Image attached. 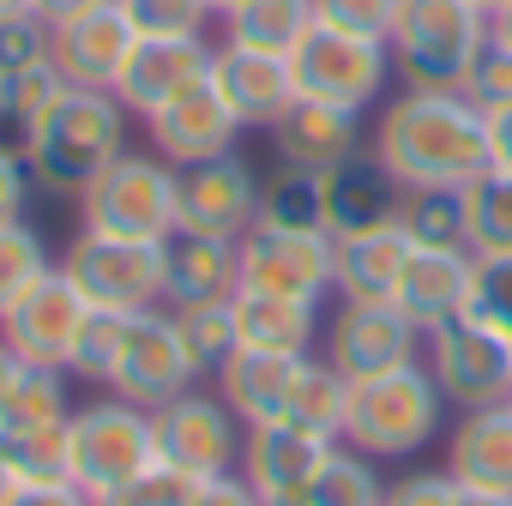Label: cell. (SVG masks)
<instances>
[{
  "label": "cell",
  "mask_w": 512,
  "mask_h": 506,
  "mask_svg": "<svg viewBox=\"0 0 512 506\" xmlns=\"http://www.w3.org/2000/svg\"><path fill=\"white\" fill-rule=\"evenodd\" d=\"M374 157L404 187H464L488 169V121L458 85H404L374 121Z\"/></svg>",
  "instance_id": "obj_1"
},
{
  "label": "cell",
  "mask_w": 512,
  "mask_h": 506,
  "mask_svg": "<svg viewBox=\"0 0 512 506\" xmlns=\"http://www.w3.org/2000/svg\"><path fill=\"white\" fill-rule=\"evenodd\" d=\"M19 145H25V163H31V175H37L43 193L79 199L127 151V109H121L115 91L73 85Z\"/></svg>",
  "instance_id": "obj_2"
},
{
  "label": "cell",
  "mask_w": 512,
  "mask_h": 506,
  "mask_svg": "<svg viewBox=\"0 0 512 506\" xmlns=\"http://www.w3.org/2000/svg\"><path fill=\"white\" fill-rule=\"evenodd\" d=\"M446 398L428 374V362L374 374V380H350V416H344V446L368 452L374 464L386 458H416L440 422H446Z\"/></svg>",
  "instance_id": "obj_3"
},
{
  "label": "cell",
  "mask_w": 512,
  "mask_h": 506,
  "mask_svg": "<svg viewBox=\"0 0 512 506\" xmlns=\"http://www.w3.org/2000/svg\"><path fill=\"white\" fill-rule=\"evenodd\" d=\"M79 229L127 235V241H169L181 229V175L157 151H121L79 199Z\"/></svg>",
  "instance_id": "obj_4"
},
{
  "label": "cell",
  "mask_w": 512,
  "mask_h": 506,
  "mask_svg": "<svg viewBox=\"0 0 512 506\" xmlns=\"http://www.w3.org/2000/svg\"><path fill=\"white\" fill-rule=\"evenodd\" d=\"M488 37L476 0H404L392 25V61L404 85H458Z\"/></svg>",
  "instance_id": "obj_5"
},
{
  "label": "cell",
  "mask_w": 512,
  "mask_h": 506,
  "mask_svg": "<svg viewBox=\"0 0 512 506\" xmlns=\"http://www.w3.org/2000/svg\"><path fill=\"white\" fill-rule=\"evenodd\" d=\"M61 272L79 284V296L91 308H109V314L163 308V241H127V235L79 229L73 247L61 253Z\"/></svg>",
  "instance_id": "obj_6"
},
{
  "label": "cell",
  "mask_w": 512,
  "mask_h": 506,
  "mask_svg": "<svg viewBox=\"0 0 512 506\" xmlns=\"http://www.w3.org/2000/svg\"><path fill=\"white\" fill-rule=\"evenodd\" d=\"M422 362H428L440 398L458 416L512 398V344H506V332H494L476 314H458V320L434 326L428 344H422Z\"/></svg>",
  "instance_id": "obj_7"
},
{
  "label": "cell",
  "mask_w": 512,
  "mask_h": 506,
  "mask_svg": "<svg viewBox=\"0 0 512 506\" xmlns=\"http://www.w3.org/2000/svg\"><path fill=\"white\" fill-rule=\"evenodd\" d=\"M151 464H157V428L145 404H127L109 392L103 404L73 410V482L85 494H109L145 476Z\"/></svg>",
  "instance_id": "obj_8"
},
{
  "label": "cell",
  "mask_w": 512,
  "mask_h": 506,
  "mask_svg": "<svg viewBox=\"0 0 512 506\" xmlns=\"http://www.w3.org/2000/svg\"><path fill=\"white\" fill-rule=\"evenodd\" d=\"M290 73H296V91L314 97V103L374 109L380 91L392 85L398 61H392V43H374V37H350V31L314 25V31L302 37V49L290 55Z\"/></svg>",
  "instance_id": "obj_9"
},
{
  "label": "cell",
  "mask_w": 512,
  "mask_h": 506,
  "mask_svg": "<svg viewBox=\"0 0 512 506\" xmlns=\"http://www.w3.org/2000/svg\"><path fill=\"white\" fill-rule=\"evenodd\" d=\"M199 380H205V374L193 368V356H187L181 326H175L169 308L127 314V326H121V356H115V368H109V392H115V398L157 410V404L193 392Z\"/></svg>",
  "instance_id": "obj_10"
},
{
  "label": "cell",
  "mask_w": 512,
  "mask_h": 506,
  "mask_svg": "<svg viewBox=\"0 0 512 506\" xmlns=\"http://www.w3.org/2000/svg\"><path fill=\"white\" fill-rule=\"evenodd\" d=\"M428 332L398 308V302H338V314L326 320V362L344 380H374L392 368L422 362Z\"/></svg>",
  "instance_id": "obj_11"
},
{
  "label": "cell",
  "mask_w": 512,
  "mask_h": 506,
  "mask_svg": "<svg viewBox=\"0 0 512 506\" xmlns=\"http://www.w3.org/2000/svg\"><path fill=\"white\" fill-rule=\"evenodd\" d=\"M151 428H157V458L187 470V476H223L241 464V416L217 398V392H181L169 404L151 410Z\"/></svg>",
  "instance_id": "obj_12"
},
{
  "label": "cell",
  "mask_w": 512,
  "mask_h": 506,
  "mask_svg": "<svg viewBox=\"0 0 512 506\" xmlns=\"http://www.w3.org/2000/svg\"><path fill=\"white\" fill-rule=\"evenodd\" d=\"M235 253H241V284L247 290L302 296V302H326L332 296V235L326 229L253 223L235 241Z\"/></svg>",
  "instance_id": "obj_13"
},
{
  "label": "cell",
  "mask_w": 512,
  "mask_h": 506,
  "mask_svg": "<svg viewBox=\"0 0 512 506\" xmlns=\"http://www.w3.org/2000/svg\"><path fill=\"white\" fill-rule=\"evenodd\" d=\"M85 314H91V302H85L79 284L55 266L49 278H37L7 314H0V338H7L31 368H61V374H67Z\"/></svg>",
  "instance_id": "obj_14"
},
{
  "label": "cell",
  "mask_w": 512,
  "mask_h": 506,
  "mask_svg": "<svg viewBox=\"0 0 512 506\" xmlns=\"http://www.w3.org/2000/svg\"><path fill=\"white\" fill-rule=\"evenodd\" d=\"M181 175V229L193 235H217V241H241L253 223H260V175H253L247 157L223 151L205 163L175 169Z\"/></svg>",
  "instance_id": "obj_15"
},
{
  "label": "cell",
  "mask_w": 512,
  "mask_h": 506,
  "mask_svg": "<svg viewBox=\"0 0 512 506\" xmlns=\"http://www.w3.org/2000/svg\"><path fill=\"white\" fill-rule=\"evenodd\" d=\"M211 55H217L211 37H139L121 79H115L121 109L151 121L157 109H169L175 97H187L193 85L211 79Z\"/></svg>",
  "instance_id": "obj_16"
},
{
  "label": "cell",
  "mask_w": 512,
  "mask_h": 506,
  "mask_svg": "<svg viewBox=\"0 0 512 506\" xmlns=\"http://www.w3.org/2000/svg\"><path fill=\"white\" fill-rule=\"evenodd\" d=\"M338 440H320V434H302L290 422H260L241 434V476L253 482L266 506H302L308 482L320 476V464L332 458Z\"/></svg>",
  "instance_id": "obj_17"
},
{
  "label": "cell",
  "mask_w": 512,
  "mask_h": 506,
  "mask_svg": "<svg viewBox=\"0 0 512 506\" xmlns=\"http://www.w3.org/2000/svg\"><path fill=\"white\" fill-rule=\"evenodd\" d=\"M211 85L223 91V103L241 115V127H278L290 115V103L302 97L296 91V73H290V55H266V49H241V43H217L211 55Z\"/></svg>",
  "instance_id": "obj_18"
},
{
  "label": "cell",
  "mask_w": 512,
  "mask_h": 506,
  "mask_svg": "<svg viewBox=\"0 0 512 506\" xmlns=\"http://www.w3.org/2000/svg\"><path fill=\"white\" fill-rule=\"evenodd\" d=\"M145 127H151L157 157H163V163H175V169L205 163V157H223V151H235V139L247 133V127H241V115L223 103V91H217L211 79H205V85H193L187 97H175L169 109H157Z\"/></svg>",
  "instance_id": "obj_19"
},
{
  "label": "cell",
  "mask_w": 512,
  "mask_h": 506,
  "mask_svg": "<svg viewBox=\"0 0 512 506\" xmlns=\"http://www.w3.org/2000/svg\"><path fill=\"white\" fill-rule=\"evenodd\" d=\"M139 31L127 19L121 0H103V7L55 25V67L73 79V85H91V91H115L127 55H133Z\"/></svg>",
  "instance_id": "obj_20"
},
{
  "label": "cell",
  "mask_w": 512,
  "mask_h": 506,
  "mask_svg": "<svg viewBox=\"0 0 512 506\" xmlns=\"http://www.w3.org/2000/svg\"><path fill=\"white\" fill-rule=\"evenodd\" d=\"M272 151H278L284 169L332 175L338 163H350V157L362 151V109H338V103L296 97L290 115L272 127Z\"/></svg>",
  "instance_id": "obj_21"
},
{
  "label": "cell",
  "mask_w": 512,
  "mask_h": 506,
  "mask_svg": "<svg viewBox=\"0 0 512 506\" xmlns=\"http://www.w3.org/2000/svg\"><path fill=\"white\" fill-rule=\"evenodd\" d=\"M410 235L404 223L362 229V235H332V296L338 302H392L410 266Z\"/></svg>",
  "instance_id": "obj_22"
},
{
  "label": "cell",
  "mask_w": 512,
  "mask_h": 506,
  "mask_svg": "<svg viewBox=\"0 0 512 506\" xmlns=\"http://www.w3.org/2000/svg\"><path fill=\"white\" fill-rule=\"evenodd\" d=\"M241 290V253L235 241L175 229L163 241V308H199V302H229Z\"/></svg>",
  "instance_id": "obj_23"
},
{
  "label": "cell",
  "mask_w": 512,
  "mask_h": 506,
  "mask_svg": "<svg viewBox=\"0 0 512 506\" xmlns=\"http://www.w3.org/2000/svg\"><path fill=\"white\" fill-rule=\"evenodd\" d=\"M404 193H410V187H404L374 151H356L350 163H338V169L326 175V223H332V235L386 229V223H398Z\"/></svg>",
  "instance_id": "obj_24"
},
{
  "label": "cell",
  "mask_w": 512,
  "mask_h": 506,
  "mask_svg": "<svg viewBox=\"0 0 512 506\" xmlns=\"http://www.w3.org/2000/svg\"><path fill=\"white\" fill-rule=\"evenodd\" d=\"M470 296H476V253H470V247H458V253L416 247L392 302H398L422 332H434V326L470 314Z\"/></svg>",
  "instance_id": "obj_25"
},
{
  "label": "cell",
  "mask_w": 512,
  "mask_h": 506,
  "mask_svg": "<svg viewBox=\"0 0 512 506\" xmlns=\"http://www.w3.org/2000/svg\"><path fill=\"white\" fill-rule=\"evenodd\" d=\"M308 356H284V350H235L223 368H217V398L241 416V428H260V422H278L290 392H296V374H302Z\"/></svg>",
  "instance_id": "obj_26"
},
{
  "label": "cell",
  "mask_w": 512,
  "mask_h": 506,
  "mask_svg": "<svg viewBox=\"0 0 512 506\" xmlns=\"http://www.w3.org/2000/svg\"><path fill=\"white\" fill-rule=\"evenodd\" d=\"M235 332L241 350H284V356H314V332H320V302L302 296H272V290H235Z\"/></svg>",
  "instance_id": "obj_27"
},
{
  "label": "cell",
  "mask_w": 512,
  "mask_h": 506,
  "mask_svg": "<svg viewBox=\"0 0 512 506\" xmlns=\"http://www.w3.org/2000/svg\"><path fill=\"white\" fill-rule=\"evenodd\" d=\"M446 470L476 488H506L512 494V404L464 410L452 440H446Z\"/></svg>",
  "instance_id": "obj_28"
},
{
  "label": "cell",
  "mask_w": 512,
  "mask_h": 506,
  "mask_svg": "<svg viewBox=\"0 0 512 506\" xmlns=\"http://www.w3.org/2000/svg\"><path fill=\"white\" fill-rule=\"evenodd\" d=\"M314 25H320L314 0H247L241 13L223 19V43L266 49V55H296Z\"/></svg>",
  "instance_id": "obj_29"
},
{
  "label": "cell",
  "mask_w": 512,
  "mask_h": 506,
  "mask_svg": "<svg viewBox=\"0 0 512 506\" xmlns=\"http://www.w3.org/2000/svg\"><path fill=\"white\" fill-rule=\"evenodd\" d=\"M344 416H350V380L326 356H308L278 422H290L302 434H320V440H344Z\"/></svg>",
  "instance_id": "obj_30"
},
{
  "label": "cell",
  "mask_w": 512,
  "mask_h": 506,
  "mask_svg": "<svg viewBox=\"0 0 512 506\" xmlns=\"http://www.w3.org/2000/svg\"><path fill=\"white\" fill-rule=\"evenodd\" d=\"M398 223H404L410 247H434V253H458V247H470L464 187H410Z\"/></svg>",
  "instance_id": "obj_31"
},
{
  "label": "cell",
  "mask_w": 512,
  "mask_h": 506,
  "mask_svg": "<svg viewBox=\"0 0 512 506\" xmlns=\"http://www.w3.org/2000/svg\"><path fill=\"white\" fill-rule=\"evenodd\" d=\"M464 217H470V253H512V169H482L476 181H464Z\"/></svg>",
  "instance_id": "obj_32"
},
{
  "label": "cell",
  "mask_w": 512,
  "mask_h": 506,
  "mask_svg": "<svg viewBox=\"0 0 512 506\" xmlns=\"http://www.w3.org/2000/svg\"><path fill=\"white\" fill-rule=\"evenodd\" d=\"M380 500H386V482H380L374 458L344 440L332 446V458L320 464V476L302 494V506H380Z\"/></svg>",
  "instance_id": "obj_33"
},
{
  "label": "cell",
  "mask_w": 512,
  "mask_h": 506,
  "mask_svg": "<svg viewBox=\"0 0 512 506\" xmlns=\"http://www.w3.org/2000/svg\"><path fill=\"white\" fill-rule=\"evenodd\" d=\"M67 91H73V79H67L55 61H37V67H25V73H7V79H0V121L25 139Z\"/></svg>",
  "instance_id": "obj_34"
},
{
  "label": "cell",
  "mask_w": 512,
  "mask_h": 506,
  "mask_svg": "<svg viewBox=\"0 0 512 506\" xmlns=\"http://www.w3.org/2000/svg\"><path fill=\"white\" fill-rule=\"evenodd\" d=\"M260 223H278V229H326V175L314 169H284L278 181H266L260 193Z\"/></svg>",
  "instance_id": "obj_35"
},
{
  "label": "cell",
  "mask_w": 512,
  "mask_h": 506,
  "mask_svg": "<svg viewBox=\"0 0 512 506\" xmlns=\"http://www.w3.org/2000/svg\"><path fill=\"white\" fill-rule=\"evenodd\" d=\"M169 314H175V326H181V344H187L193 368L217 380V368L241 350L235 308H229V302H199V308H169Z\"/></svg>",
  "instance_id": "obj_36"
},
{
  "label": "cell",
  "mask_w": 512,
  "mask_h": 506,
  "mask_svg": "<svg viewBox=\"0 0 512 506\" xmlns=\"http://www.w3.org/2000/svg\"><path fill=\"white\" fill-rule=\"evenodd\" d=\"M55 260H49V241L19 217V223H0V314H7L37 278H49Z\"/></svg>",
  "instance_id": "obj_37"
},
{
  "label": "cell",
  "mask_w": 512,
  "mask_h": 506,
  "mask_svg": "<svg viewBox=\"0 0 512 506\" xmlns=\"http://www.w3.org/2000/svg\"><path fill=\"white\" fill-rule=\"evenodd\" d=\"M121 326H127V314L91 308L85 326H79V344H73L67 374H73V380H97V386H109V368H115V356H121Z\"/></svg>",
  "instance_id": "obj_38"
},
{
  "label": "cell",
  "mask_w": 512,
  "mask_h": 506,
  "mask_svg": "<svg viewBox=\"0 0 512 506\" xmlns=\"http://www.w3.org/2000/svg\"><path fill=\"white\" fill-rule=\"evenodd\" d=\"M458 91L488 115V109H500V103H512V43H500L494 31L482 37V49L470 55V67H464V79H458Z\"/></svg>",
  "instance_id": "obj_39"
},
{
  "label": "cell",
  "mask_w": 512,
  "mask_h": 506,
  "mask_svg": "<svg viewBox=\"0 0 512 506\" xmlns=\"http://www.w3.org/2000/svg\"><path fill=\"white\" fill-rule=\"evenodd\" d=\"M193 488H199V476H187V470L157 458L145 476H133V482H121L109 494H91V506H187Z\"/></svg>",
  "instance_id": "obj_40"
},
{
  "label": "cell",
  "mask_w": 512,
  "mask_h": 506,
  "mask_svg": "<svg viewBox=\"0 0 512 506\" xmlns=\"http://www.w3.org/2000/svg\"><path fill=\"white\" fill-rule=\"evenodd\" d=\"M139 37H211L205 0H121Z\"/></svg>",
  "instance_id": "obj_41"
},
{
  "label": "cell",
  "mask_w": 512,
  "mask_h": 506,
  "mask_svg": "<svg viewBox=\"0 0 512 506\" xmlns=\"http://www.w3.org/2000/svg\"><path fill=\"white\" fill-rule=\"evenodd\" d=\"M398 7H404V0H314L320 25L350 31V37H374V43H392Z\"/></svg>",
  "instance_id": "obj_42"
},
{
  "label": "cell",
  "mask_w": 512,
  "mask_h": 506,
  "mask_svg": "<svg viewBox=\"0 0 512 506\" xmlns=\"http://www.w3.org/2000/svg\"><path fill=\"white\" fill-rule=\"evenodd\" d=\"M470 314L512 338V253H488V260H476V296H470Z\"/></svg>",
  "instance_id": "obj_43"
},
{
  "label": "cell",
  "mask_w": 512,
  "mask_h": 506,
  "mask_svg": "<svg viewBox=\"0 0 512 506\" xmlns=\"http://www.w3.org/2000/svg\"><path fill=\"white\" fill-rule=\"evenodd\" d=\"M37 61H55V25H43L37 13L0 25V79H7V73H25V67H37Z\"/></svg>",
  "instance_id": "obj_44"
},
{
  "label": "cell",
  "mask_w": 512,
  "mask_h": 506,
  "mask_svg": "<svg viewBox=\"0 0 512 506\" xmlns=\"http://www.w3.org/2000/svg\"><path fill=\"white\" fill-rule=\"evenodd\" d=\"M31 187H37V175L25 163V145L0 139V223H19L31 211Z\"/></svg>",
  "instance_id": "obj_45"
},
{
  "label": "cell",
  "mask_w": 512,
  "mask_h": 506,
  "mask_svg": "<svg viewBox=\"0 0 512 506\" xmlns=\"http://www.w3.org/2000/svg\"><path fill=\"white\" fill-rule=\"evenodd\" d=\"M458 494V476L452 470H410L398 482H386V500L380 506H452Z\"/></svg>",
  "instance_id": "obj_46"
},
{
  "label": "cell",
  "mask_w": 512,
  "mask_h": 506,
  "mask_svg": "<svg viewBox=\"0 0 512 506\" xmlns=\"http://www.w3.org/2000/svg\"><path fill=\"white\" fill-rule=\"evenodd\" d=\"M187 506H266V500L253 494V482H247L241 470H223V476H205Z\"/></svg>",
  "instance_id": "obj_47"
},
{
  "label": "cell",
  "mask_w": 512,
  "mask_h": 506,
  "mask_svg": "<svg viewBox=\"0 0 512 506\" xmlns=\"http://www.w3.org/2000/svg\"><path fill=\"white\" fill-rule=\"evenodd\" d=\"M0 506H91V494L79 482H19Z\"/></svg>",
  "instance_id": "obj_48"
},
{
  "label": "cell",
  "mask_w": 512,
  "mask_h": 506,
  "mask_svg": "<svg viewBox=\"0 0 512 506\" xmlns=\"http://www.w3.org/2000/svg\"><path fill=\"white\" fill-rule=\"evenodd\" d=\"M482 121H488V163L494 169H512V103L488 109Z\"/></svg>",
  "instance_id": "obj_49"
},
{
  "label": "cell",
  "mask_w": 512,
  "mask_h": 506,
  "mask_svg": "<svg viewBox=\"0 0 512 506\" xmlns=\"http://www.w3.org/2000/svg\"><path fill=\"white\" fill-rule=\"evenodd\" d=\"M25 374H31V362L7 344V338H0V416H7V404H13V392L25 386Z\"/></svg>",
  "instance_id": "obj_50"
},
{
  "label": "cell",
  "mask_w": 512,
  "mask_h": 506,
  "mask_svg": "<svg viewBox=\"0 0 512 506\" xmlns=\"http://www.w3.org/2000/svg\"><path fill=\"white\" fill-rule=\"evenodd\" d=\"M91 7H103V0H37V19L43 25H67V19H79Z\"/></svg>",
  "instance_id": "obj_51"
},
{
  "label": "cell",
  "mask_w": 512,
  "mask_h": 506,
  "mask_svg": "<svg viewBox=\"0 0 512 506\" xmlns=\"http://www.w3.org/2000/svg\"><path fill=\"white\" fill-rule=\"evenodd\" d=\"M452 506H512V494H506V488H476V482H458Z\"/></svg>",
  "instance_id": "obj_52"
},
{
  "label": "cell",
  "mask_w": 512,
  "mask_h": 506,
  "mask_svg": "<svg viewBox=\"0 0 512 506\" xmlns=\"http://www.w3.org/2000/svg\"><path fill=\"white\" fill-rule=\"evenodd\" d=\"M37 13V0H0V25L7 19H31Z\"/></svg>",
  "instance_id": "obj_53"
},
{
  "label": "cell",
  "mask_w": 512,
  "mask_h": 506,
  "mask_svg": "<svg viewBox=\"0 0 512 506\" xmlns=\"http://www.w3.org/2000/svg\"><path fill=\"white\" fill-rule=\"evenodd\" d=\"M488 31H494V37H500V43H512V0H506V7H500V13H494V19H488Z\"/></svg>",
  "instance_id": "obj_54"
},
{
  "label": "cell",
  "mask_w": 512,
  "mask_h": 506,
  "mask_svg": "<svg viewBox=\"0 0 512 506\" xmlns=\"http://www.w3.org/2000/svg\"><path fill=\"white\" fill-rule=\"evenodd\" d=\"M205 7H211V19H217V25H223V19H229V13H241V7H247V0H205Z\"/></svg>",
  "instance_id": "obj_55"
},
{
  "label": "cell",
  "mask_w": 512,
  "mask_h": 506,
  "mask_svg": "<svg viewBox=\"0 0 512 506\" xmlns=\"http://www.w3.org/2000/svg\"><path fill=\"white\" fill-rule=\"evenodd\" d=\"M19 488V476H13V464H7V452H0V500H7Z\"/></svg>",
  "instance_id": "obj_56"
},
{
  "label": "cell",
  "mask_w": 512,
  "mask_h": 506,
  "mask_svg": "<svg viewBox=\"0 0 512 506\" xmlns=\"http://www.w3.org/2000/svg\"><path fill=\"white\" fill-rule=\"evenodd\" d=\"M476 7H482V13H488V19H494V13H500V7H506V0H476Z\"/></svg>",
  "instance_id": "obj_57"
},
{
  "label": "cell",
  "mask_w": 512,
  "mask_h": 506,
  "mask_svg": "<svg viewBox=\"0 0 512 506\" xmlns=\"http://www.w3.org/2000/svg\"><path fill=\"white\" fill-rule=\"evenodd\" d=\"M506 404H512V398H506Z\"/></svg>",
  "instance_id": "obj_58"
}]
</instances>
